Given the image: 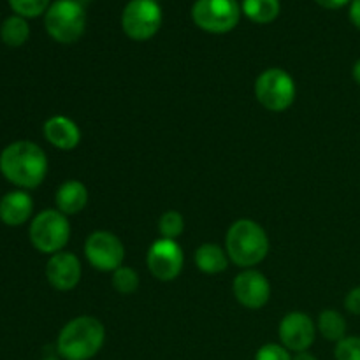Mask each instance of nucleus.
<instances>
[{
  "instance_id": "4be33fe9",
  "label": "nucleus",
  "mask_w": 360,
  "mask_h": 360,
  "mask_svg": "<svg viewBox=\"0 0 360 360\" xmlns=\"http://www.w3.org/2000/svg\"><path fill=\"white\" fill-rule=\"evenodd\" d=\"M183 231H185V218L178 211H165L160 220H158V234H160L162 239L176 241L183 234Z\"/></svg>"
},
{
  "instance_id": "a878e982",
  "label": "nucleus",
  "mask_w": 360,
  "mask_h": 360,
  "mask_svg": "<svg viewBox=\"0 0 360 360\" xmlns=\"http://www.w3.org/2000/svg\"><path fill=\"white\" fill-rule=\"evenodd\" d=\"M345 308L352 315L360 316V285L348 292L347 297H345Z\"/></svg>"
},
{
  "instance_id": "9b49d317",
  "label": "nucleus",
  "mask_w": 360,
  "mask_h": 360,
  "mask_svg": "<svg viewBox=\"0 0 360 360\" xmlns=\"http://www.w3.org/2000/svg\"><path fill=\"white\" fill-rule=\"evenodd\" d=\"M280 343L292 354L308 352L316 338V323L311 316L301 311H292L283 316L278 327Z\"/></svg>"
},
{
  "instance_id": "393cba45",
  "label": "nucleus",
  "mask_w": 360,
  "mask_h": 360,
  "mask_svg": "<svg viewBox=\"0 0 360 360\" xmlns=\"http://www.w3.org/2000/svg\"><path fill=\"white\" fill-rule=\"evenodd\" d=\"M255 360H292V352L281 343H266L259 348Z\"/></svg>"
},
{
  "instance_id": "c85d7f7f",
  "label": "nucleus",
  "mask_w": 360,
  "mask_h": 360,
  "mask_svg": "<svg viewBox=\"0 0 360 360\" xmlns=\"http://www.w3.org/2000/svg\"><path fill=\"white\" fill-rule=\"evenodd\" d=\"M292 360H319V359H316L313 354H309V352H299V354H294Z\"/></svg>"
},
{
  "instance_id": "6e6552de",
  "label": "nucleus",
  "mask_w": 360,
  "mask_h": 360,
  "mask_svg": "<svg viewBox=\"0 0 360 360\" xmlns=\"http://www.w3.org/2000/svg\"><path fill=\"white\" fill-rule=\"evenodd\" d=\"M164 13L158 0H130L122 13V28L132 41H148L160 30Z\"/></svg>"
},
{
  "instance_id": "f03ea898",
  "label": "nucleus",
  "mask_w": 360,
  "mask_h": 360,
  "mask_svg": "<svg viewBox=\"0 0 360 360\" xmlns=\"http://www.w3.org/2000/svg\"><path fill=\"white\" fill-rule=\"evenodd\" d=\"M105 327L98 319L81 315L67 322L56 338V352L63 360H91L102 350Z\"/></svg>"
},
{
  "instance_id": "39448f33",
  "label": "nucleus",
  "mask_w": 360,
  "mask_h": 360,
  "mask_svg": "<svg viewBox=\"0 0 360 360\" xmlns=\"http://www.w3.org/2000/svg\"><path fill=\"white\" fill-rule=\"evenodd\" d=\"M28 238L39 253L55 255L63 252L70 239L69 218L58 210H44L35 214L28 227Z\"/></svg>"
},
{
  "instance_id": "dca6fc26",
  "label": "nucleus",
  "mask_w": 360,
  "mask_h": 360,
  "mask_svg": "<svg viewBox=\"0 0 360 360\" xmlns=\"http://www.w3.org/2000/svg\"><path fill=\"white\" fill-rule=\"evenodd\" d=\"M88 204V190L77 179H67L55 193V206L65 217L81 213Z\"/></svg>"
},
{
  "instance_id": "ddd939ff",
  "label": "nucleus",
  "mask_w": 360,
  "mask_h": 360,
  "mask_svg": "<svg viewBox=\"0 0 360 360\" xmlns=\"http://www.w3.org/2000/svg\"><path fill=\"white\" fill-rule=\"evenodd\" d=\"M81 262L77 255L70 252H58L49 257L46 264V278L48 283L58 292H69L76 288L81 281Z\"/></svg>"
},
{
  "instance_id": "b1692460",
  "label": "nucleus",
  "mask_w": 360,
  "mask_h": 360,
  "mask_svg": "<svg viewBox=\"0 0 360 360\" xmlns=\"http://www.w3.org/2000/svg\"><path fill=\"white\" fill-rule=\"evenodd\" d=\"M336 360H360V336H347L336 343Z\"/></svg>"
},
{
  "instance_id": "f257e3e1",
  "label": "nucleus",
  "mask_w": 360,
  "mask_h": 360,
  "mask_svg": "<svg viewBox=\"0 0 360 360\" xmlns=\"http://www.w3.org/2000/svg\"><path fill=\"white\" fill-rule=\"evenodd\" d=\"M0 174L20 190H34L48 174V157L37 143L20 139L0 153Z\"/></svg>"
},
{
  "instance_id": "6ab92c4d",
  "label": "nucleus",
  "mask_w": 360,
  "mask_h": 360,
  "mask_svg": "<svg viewBox=\"0 0 360 360\" xmlns=\"http://www.w3.org/2000/svg\"><path fill=\"white\" fill-rule=\"evenodd\" d=\"M280 0H243L241 4V13L259 25L273 23L280 16Z\"/></svg>"
},
{
  "instance_id": "0eeeda50",
  "label": "nucleus",
  "mask_w": 360,
  "mask_h": 360,
  "mask_svg": "<svg viewBox=\"0 0 360 360\" xmlns=\"http://www.w3.org/2000/svg\"><path fill=\"white\" fill-rule=\"evenodd\" d=\"M192 20L207 34H227L238 27L241 6L238 0H195Z\"/></svg>"
},
{
  "instance_id": "20e7f679",
  "label": "nucleus",
  "mask_w": 360,
  "mask_h": 360,
  "mask_svg": "<svg viewBox=\"0 0 360 360\" xmlns=\"http://www.w3.org/2000/svg\"><path fill=\"white\" fill-rule=\"evenodd\" d=\"M44 27L49 37L60 44L79 41L86 28V11L79 0H55L44 14Z\"/></svg>"
},
{
  "instance_id": "5701e85b",
  "label": "nucleus",
  "mask_w": 360,
  "mask_h": 360,
  "mask_svg": "<svg viewBox=\"0 0 360 360\" xmlns=\"http://www.w3.org/2000/svg\"><path fill=\"white\" fill-rule=\"evenodd\" d=\"M14 14L23 18H37L46 14L48 7L51 6V0H7Z\"/></svg>"
},
{
  "instance_id": "aec40b11",
  "label": "nucleus",
  "mask_w": 360,
  "mask_h": 360,
  "mask_svg": "<svg viewBox=\"0 0 360 360\" xmlns=\"http://www.w3.org/2000/svg\"><path fill=\"white\" fill-rule=\"evenodd\" d=\"M30 37V25H28L27 18L18 16H7L0 25V39L9 48H20Z\"/></svg>"
},
{
  "instance_id": "412c9836",
  "label": "nucleus",
  "mask_w": 360,
  "mask_h": 360,
  "mask_svg": "<svg viewBox=\"0 0 360 360\" xmlns=\"http://www.w3.org/2000/svg\"><path fill=\"white\" fill-rule=\"evenodd\" d=\"M111 285L118 294L132 295L139 288V274L134 267L122 266L112 273Z\"/></svg>"
},
{
  "instance_id": "a211bd4d",
  "label": "nucleus",
  "mask_w": 360,
  "mask_h": 360,
  "mask_svg": "<svg viewBox=\"0 0 360 360\" xmlns=\"http://www.w3.org/2000/svg\"><path fill=\"white\" fill-rule=\"evenodd\" d=\"M316 333L322 334L323 340L340 343L347 338V320L336 309H323L316 319Z\"/></svg>"
},
{
  "instance_id": "4468645a",
  "label": "nucleus",
  "mask_w": 360,
  "mask_h": 360,
  "mask_svg": "<svg viewBox=\"0 0 360 360\" xmlns=\"http://www.w3.org/2000/svg\"><path fill=\"white\" fill-rule=\"evenodd\" d=\"M42 134L51 146L62 151L74 150L81 143V130L77 123L63 115H55L46 120L42 125Z\"/></svg>"
},
{
  "instance_id": "cd10ccee",
  "label": "nucleus",
  "mask_w": 360,
  "mask_h": 360,
  "mask_svg": "<svg viewBox=\"0 0 360 360\" xmlns=\"http://www.w3.org/2000/svg\"><path fill=\"white\" fill-rule=\"evenodd\" d=\"M315 2L326 9H341V7L348 6L352 0H315Z\"/></svg>"
},
{
  "instance_id": "c756f323",
  "label": "nucleus",
  "mask_w": 360,
  "mask_h": 360,
  "mask_svg": "<svg viewBox=\"0 0 360 360\" xmlns=\"http://www.w3.org/2000/svg\"><path fill=\"white\" fill-rule=\"evenodd\" d=\"M352 76H354L355 83H357L359 86H360V58L357 60V62H355L354 69H352Z\"/></svg>"
},
{
  "instance_id": "1a4fd4ad",
  "label": "nucleus",
  "mask_w": 360,
  "mask_h": 360,
  "mask_svg": "<svg viewBox=\"0 0 360 360\" xmlns=\"http://www.w3.org/2000/svg\"><path fill=\"white\" fill-rule=\"evenodd\" d=\"M84 257L94 269L101 273H115L123 266L125 246L112 232L95 231L84 241Z\"/></svg>"
},
{
  "instance_id": "7c9ffc66",
  "label": "nucleus",
  "mask_w": 360,
  "mask_h": 360,
  "mask_svg": "<svg viewBox=\"0 0 360 360\" xmlns=\"http://www.w3.org/2000/svg\"><path fill=\"white\" fill-rule=\"evenodd\" d=\"M41 360H60V359H56V357H44V359H41Z\"/></svg>"
},
{
  "instance_id": "7ed1b4c3",
  "label": "nucleus",
  "mask_w": 360,
  "mask_h": 360,
  "mask_svg": "<svg viewBox=\"0 0 360 360\" xmlns=\"http://www.w3.org/2000/svg\"><path fill=\"white\" fill-rule=\"evenodd\" d=\"M225 252L232 264L241 269H253L269 253L267 232L255 220H236L225 236Z\"/></svg>"
},
{
  "instance_id": "9d476101",
  "label": "nucleus",
  "mask_w": 360,
  "mask_h": 360,
  "mask_svg": "<svg viewBox=\"0 0 360 360\" xmlns=\"http://www.w3.org/2000/svg\"><path fill=\"white\" fill-rule=\"evenodd\" d=\"M183 264H185V253L178 241L160 238L148 248V271L158 281H174L181 274Z\"/></svg>"
},
{
  "instance_id": "bb28decb",
  "label": "nucleus",
  "mask_w": 360,
  "mask_h": 360,
  "mask_svg": "<svg viewBox=\"0 0 360 360\" xmlns=\"http://www.w3.org/2000/svg\"><path fill=\"white\" fill-rule=\"evenodd\" d=\"M348 16H350V21L354 23V27L360 30V0H352Z\"/></svg>"
},
{
  "instance_id": "2f4dec72",
  "label": "nucleus",
  "mask_w": 360,
  "mask_h": 360,
  "mask_svg": "<svg viewBox=\"0 0 360 360\" xmlns=\"http://www.w3.org/2000/svg\"><path fill=\"white\" fill-rule=\"evenodd\" d=\"M79 2H88V0H79Z\"/></svg>"
},
{
  "instance_id": "f8f14e48",
  "label": "nucleus",
  "mask_w": 360,
  "mask_h": 360,
  "mask_svg": "<svg viewBox=\"0 0 360 360\" xmlns=\"http://www.w3.org/2000/svg\"><path fill=\"white\" fill-rule=\"evenodd\" d=\"M232 294L245 308L260 309L269 302L271 283L260 271L243 269L232 281Z\"/></svg>"
},
{
  "instance_id": "423d86ee",
  "label": "nucleus",
  "mask_w": 360,
  "mask_h": 360,
  "mask_svg": "<svg viewBox=\"0 0 360 360\" xmlns=\"http://www.w3.org/2000/svg\"><path fill=\"white\" fill-rule=\"evenodd\" d=\"M297 88L290 74L280 67L260 72L255 81V97L262 108L273 112H283L295 102Z\"/></svg>"
},
{
  "instance_id": "f3484780",
  "label": "nucleus",
  "mask_w": 360,
  "mask_h": 360,
  "mask_svg": "<svg viewBox=\"0 0 360 360\" xmlns=\"http://www.w3.org/2000/svg\"><path fill=\"white\" fill-rule=\"evenodd\" d=\"M195 266L204 274H220L229 267V259L225 248H221L217 243H204L195 250Z\"/></svg>"
},
{
  "instance_id": "2eb2a0df",
  "label": "nucleus",
  "mask_w": 360,
  "mask_h": 360,
  "mask_svg": "<svg viewBox=\"0 0 360 360\" xmlns=\"http://www.w3.org/2000/svg\"><path fill=\"white\" fill-rule=\"evenodd\" d=\"M34 213V199L27 190H13L0 199V221L7 227H21Z\"/></svg>"
}]
</instances>
